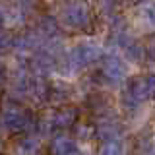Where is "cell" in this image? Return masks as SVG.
Returning <instances> with one entry per match:
<instances>
[{
  "label": "cell",
  "mask_w": 155,
  "mask_h": 155,
  "mask_svg": "<svg viewBox=\"0 0 155 155\" xmlns=\"http://www.w3.org/2000/svg\"><path fill=\"white\" fill-rule=\"evenodd\" d=\"M2 126L12 134L19 132H33L37 126V118L29 109H21L18 105V101H8L6 105H2Z\"/></svg>",
  "instance_id": "6da1fadb"
},
{
  "label": "cell",
  "mask_w": 155,
  "mask_h": 155,
  "mask_svg": "<svg viewBox=\"0 0 155 155\" xmlns=\"http://www.w3.org/2000/svg\"><path fill=\"white\" fill-rule=\"evenodd\" d=\"M101 2H103V6H110V4H113L114 0H101Z\"/></svg>",
  "instance_id": "9a60e30c"
},
{
  "label": "cell",
  "mask_w": 155,
  "mask_h": 155,
  "mask_svg": "<svg viewBox=\"0 0 155 155\" xmlns=\"http://www.w3.org/2000/svg\"><path fill=\"white\" fill-rule=\"evenodd\" d=\"M76 155H80V151H78V153H76ZM81 155H85V153H81Z\"/></svg>",
  "instance_id": "ffe728a7"
},
{
  "label": "cell",
  "mask_w": 155,
  "mask_h": 155,
  "mask_svg": "<svg viewBox=\"0 0 155 155\" xmlns=\"http://www.w3.org/2000/svg\"><path fill=\"white\" fill-rule=\"evenodd\" d=\"M132 2H138V4H142V2H147V0H132Z\"/></svg>",
  "instance_id": "e0dca14e"
},
{
  "label": "cell",
  "mask_w": 155,
  "mask_h": 155,
  "mask_svg": "<svg viewBox=\"0 0 155 155\" xmlns=\"http://www.w3.org/2000/svg\"><path fill=\"white\" fill-rule=\"evenodd\" d=\"M99 155H122V147H120V143L118 142H107L103 145V149H101V153Z\"/></svg>",
  "instance_id": "8fae6325"
},
{
  "label": "cell",
  "mask_w": 155,
  "mask_h": 155,
  "mask_svg": "<svg viewBox=\"0 0 155 155\" xmlns=\"http://www.w3.org/2000/svg\"><path fill=\"white\" fill-rule=\"evenodd\" d=\"M39 29H41L45 35L54 37L56 33H58V23H56L54 18H43L41 21H39Z\"/></svg>",
  "instance_id": "30bf717a"
},
{
  "label": "cell",
  "mask_w": 155,
  "mask_h": 155,
  "mask_svg": "<svg viewBox=\"0 0 155 155\" xmlns=\"http://www.w3.org/2000/svg\"><path fill=\"white\" fill-rule=\"evenodd\" d=\"M126 56L130 58V60H140V58H143V48L138 45V43H132V45L126 47Z\"/></svg>",
  "instance_id": "7c38bea8"
},
{
  "label": "cell",
  "mask_w": 155,
  "mask_h": 155,
  "mask_svg": "<svg viewBox=\"0 0 155 155\" xmlns=\"http://www.w3.org/2000/svg\"><path fill=\"white\" fill-rule=\"evenodd\" d=\"M39 153V142L31 136L21 138L16 143V155H37Z\"/></svg>",
  "instance_id": "9c48e42d"
},
{
  "label": "cell",
  "mask_w": 155,
  "mask_h": 155,
  "mask_svg": "<svg viewBox=\"0 0 155 155\" xmlns=\"http://www.w3.org/2000/svg\"><path fill=\"white\" fill-rule=\"evenodd\" d=\"M101 76H103L107 81H113V84L120 81L126 76L124 62L116 56H107L105 60L101 62Z\"/></svg>",
  "instance_id": "5b68a950"
},
{
  "label": "cell",
  "mask_w": 155,
  "mask_h": 155,
  "mask_svg": "<svg viewBox=\"0 0 155 155\" xmlns=\"http://www.w3.org/2000/svg\"><path fill=\"white\" fill-rule=\"evenodd\" d=\"M76 120H78V109L76 107H62V109H58L56 113L51 116L48 126H51L52 130H64V128L74 126Z\"/></svg>",
  "instance_id": "8992f818"
},
{
  "label": "cell",
  "mask_w": 155,
  "mask_h": 155,
  "mask_svg": "<svg viewBox=\"0 0 155 155\" xmlns=\"http://www.w3.org/2000/svg\"><path fill=\"white\" fill-rule=\"evenodd\" d=\"M120 132H122V128L116 122H113V120H103V122H99V126L95 128V134L103 140H109V142H113Z\"/></svg>",
  "instance_id": "ba28073f"
},
{
  "label": "cell",
  "mask_w": 155,
  "mask_h": 155,
  "mask_svg": "<svg viewBox=\"0 0 155 155\" xmlns=\"http://www.w3.org/2000/svg\"><path fill=\"white\" fill-rule=\"evenodd\" d=\"M62 21H64L66 25L74 27V29L87 27L89 21H91L87 4L81 2V0H72V2H68L64 6V10H62Z\"/></svg>",
  "instance_id": "3957f363"
},
{
  "label": "cell",
  "mask_w": 155,
  "mask_h": 155,
  "mask_svg": "<svg viewBox=\"0 0 155 155\" xmlns=\"http://www.w3.org/2000/svg\"><path fill=\"white\" fill-rule=\"evenodd\" d=\"M0 155H2V153H0Z\"/></svg>",
  "instance_id": "44dd1931"
},
{
  "label": "cell",
  "mask_w": 155,
  "mask_h": 155,
  "mask_svg": "<svg viewBox=\"0 0 155 155\" xmlns=\"http://www.w3.org/2000/svg\"><path fill=\"white\" fill-rule=\"evenodd\" d=\"M19 2H23V4H29V2H33V0H19Z\"/></svg>",
  "instance_id": "ac0fdd59"
},
{
  "label": "cell",
  "mask_w": 155,
  "mask_h": 155,
  "mask_svg": "<svg viewBox=\"0 0 155 155\" xmlns=\"http://www.w3.org/2000/svg\"><path fill=\"white\" fill-rule=\"evenodd\" d=\"M153 95V76L147 74V76H140V78H132V80L128 81V85H126L124 89V107H130V109H136V107H140L143 103V101H147L149 97Z\"/></svg>",
  "instance_id": "7a4b0ae2"
},
{
  "label": "cell",
  "mask_w": 155,
  "mask_h": 155,
  "mask_svg": "<svg viewBox=\"0 0 155 155\" xmlns=\"http://www.w3.org/2000/svg\"><path fill=\"white\" fill-rule=\"evenodd\" d=\"M4 78H6V66H4L2 62H0V84L4 81Z\"/></svg>",
  "instance_id": "5bb4252c"
},
{
  "label": "cell",
  "mask_w": 155,
  "mask_h": 155,
  "mask_svg": "<svg viewBox=\"0 0 155 155\" xmlns=\"http://www.w3.org/2000/svg\"><path fill=\"white\" fill-rule=\"evenodd\" d=\"M99 56V48L89 43H81L76 48H72V52L68 54V64L72 66V70H81L87 64H91Z\"/></svg>",
  "instance_id": "277c9868"
},
{
  "label": "cell",
  "mask_w": 155,
  "mask_h": 155,
  "mask_svg": "<svg viewBox=\"0 0 155 155\" xmlns=\"http://www.w3.org/2000/svg\"><path fill=\"white\" fill-rule=\"evenodd\" d=\"M78 143L68 136H54L48 143V155H76Z\"/></svg>",
  "instance_id": "52a82bcc"
},
{
  "label": "cell",
  "mask_w": 155,
  "mask_h": 155,
  "mask_svg": "<svg viewBox=\"0 0 155 155\" xmlns=\"http://www.w3.org/2000/svg\"><path fill=\"white\" fill-rule=\"evenodd\" d=\"M2 23H4V10L0 8V25H2Z\"/></svg>",
  "instance_id": "2e32d148"
},
{
  "label": "cell",
  "mask_w": 155,
  "mask_h": 155,
  "mask_svg": "<svg viewBox=\"0 0 155 155\" xmlns=\"http://www.w3.org/2000/svg\"><path fill=\"white\" fill-rule=\"evenodd\" d=\"M14 45V39H12V35L4 29L2 25H0V52H4V51H8L10 47Z\"/></svg>",
  "instance_id": "4fadbf2b"
},
{
  "label": "cell",
  "mask_w": 155,
  "mask_h": 155,
  "mask_svg": "<svg viewBox=\"0 0 155 155\" xmlns=\"http://www.w3.org/2000/svg\"><path fill=\"white\" fill-rule=\"evenodd\" d=\"M2 147H4V143H2V140H0V151H2Z\"/></svg>",
  "instance_id": "d6986e66"
}]
</instances>
